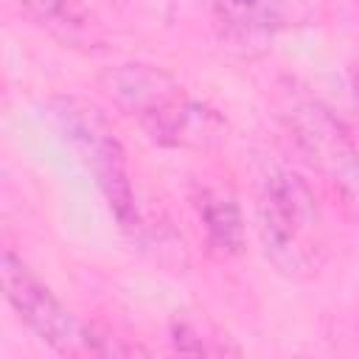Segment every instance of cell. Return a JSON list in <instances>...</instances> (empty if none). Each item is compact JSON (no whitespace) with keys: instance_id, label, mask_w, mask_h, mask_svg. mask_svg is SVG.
I'll list each match as a JSON object with an SVG mask.
<instances>
[{"instance_id":"6da1fadb","label":"cell","mask_w":359,"mask_h":359,"mask_svg":"<svg viewBox=\"0 0 359 359\" xmlns=\"http://www.w3.org/2000/svg\"><path fill=\"white\" fill-rule=\"evenodd\" d=\"M104 95L129 115L154 143L210 151L227 140V121L194 98L168 70L146 62H121L101 73Z\"/></svg>"},{"instance_id":"7a4b0ae2","label":"cell","mask_w":359,"mask_h":359,"mask_svg":"<svg viewBox=\"0 0 359 359\" xmlns=\"http://www.w3.org/2000/svg\"><path fill=\"white\" fill-rule=\"evenodd\" d=\"M258 238L286 278H311L328 258V227L311 185L292 168H275L258 188Z\"/></svg>"},{"instance_id":"3957f363","label":"cell","mask_w":359,"mask_h":359,"mask_svg":"<svg viewBox=\"0 0 359 359\" xmlns=\"http://www.w3.org/2000/svg\"><path fill=\"white\" fill-rule=\"evenodd\" d=\"M48 112L56 129L62 132V137L79 154L84 168L93 174L118 224L123 230H137L140 216H137L126 149L121 137L115 135L107 112L95 101L81 98V95H56L50 98Z\"/></svg>"},{"instance_id":"277c9868","label":"cell","mask_w":359,"mask_h":359,"mask_svg":"<svg viewBox=\"0 0 359 359\" xmlns=\"http://www.w3.org/2000/svg\"><path fill=\"white\" fill-rule=\"evenodd\" d=\"M278 115L303 163L323 177L348 210L359 213V146L348 126L320 98L294 87L283 90Z\"/></svg>"},{"instance_id":"5b68a950","label":"cell","mask_w":359,"mask_h":359,"mask_svg":"<svg viewBox=\"0 0 359 359\" xmlns=\"http://www.w3.org/2000/svg\"><path fill=\"white\" fill-rule=\"evenodd\" d=\"M0 283L8 306L17 311V317L53 351L81 356V353H95V356H115V353H135L137 348L118 345L115 337L98 334L95 328L84 325L25 264L17 258L11 250L3 252L0 258Z\"/></svg>"},{"instance_id":"8992f818","label":"cell","mask_w":359,"mask_h":359,"mask_svg":"<svg viewBox=\"0 0 359 359\" xmlns=\"http://www.w3.org/2000/svg\"><path fill=\"white\" fill-rule=\"evenodd\" d=\"M216 22L233 45L255 48L278 34L309 25L317 17V0H210Z\"/></svg>"},{"instance_id":"52a82bcc","label":"cell","mask_w":359,"mask_h":359,"mask_svg":"<svg viewBox=\"0 0 359 359\" xmlns=\"http://www.w3.org/2000/svg\"><path fill=\"white\" fill-rule=\"evenodd\" d=\"M196 219L202 224L205 250L216 261H230L244 250V216L227 188L196 185L191 194Z\"/></svg>"},{"instance_id":"ba28073f","label":"cell","mask_w":359,"mask_h":359,"mask_svg":"<svg viewBox=\"0 0 359 359\" xmlns=\"http://www.w3.org/2000/svg\"><path fill=\"white\" fill-rule=\"evenodd\" d=\"M22 14L62 39H76L87 31V14L76 0H17Z\"/></svg>"},{"instance_id":"9c48e42d","label":"cell","mask_w":359,"mask_h":359,"mask_svg":"<svg viewBox=\"0 0 359 359\" xmlns=\"http://www.w3.org/2000/svg\"><path fill=\"white\" fill-rule=\"evenodd\" d=\"M171 342L180 353H196V356H224V353H241L238 345L230 342L227 334L213 328L210 323L199 320H177L171 325Z\"/></svg>"},{"instance_id":"30bf717a","label":"cell","mask_w":359,"mask_h":359,"mask_svg":"<svg viewBox=\"0 0 359 359\" xmlns=\"http://www.w3.org/2000/svg\"><path fill=\"white\" fill-rule=\"evenodd\" d=\"M353 95H356V104H359V65L353 70Z\"/></svg>"}]
</instances>
